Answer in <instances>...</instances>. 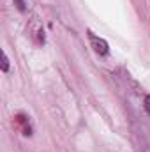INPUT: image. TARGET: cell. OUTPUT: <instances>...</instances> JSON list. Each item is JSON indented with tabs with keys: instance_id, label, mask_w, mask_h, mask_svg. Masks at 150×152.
<instances>
[{
	"instance_id": "3",
	"label": "cell",
	"mask_w": 150,
	"mask_h": 152,
	"mask_svg": "<svg viewBox=\"0 0 150 152\" xmlns=\"http://www.w3.org/2000/svg\"><path fill=\"white\" fill-rule=\"evenodd\" d=\"M143 104H145V110H147V113L150 115V94L145 97V103H143Z\"/></svg>"
},
{
	"instance_id": "2",
	"label": "cell",
	"mask_w": 150,
	"mask_h": 152,
	"mask_svg": "<svg viewBox=\"0 0 150 152\" xmlns=\"http://www.w3.org/2000/svg\"><path fill=\"white\" fill-rule=\"evenodd\" d=\"M2 71H4V73H7V71H9V58H7V55H5V53L2 55Z\"/></svg>"
},
{
	"instance_id": "4",
	"label": "cell",
	"mask_w": 150,
	"mask_h": 152,
	"mask_svg": "<svg viewBox=\"0 0 150 152\" xmlns=\"http://www.w3.org/2000/svg\"><path fill=\"white\" fill-rule=\"evenodd\" d=\"M16 5H18L20 11H25V2L23 0H16Z\"/></svg>"
},
{
	"instance_id": "1",
	"label": "cell",
	"mask_w": 150,
	"mask_h": 152,
	"mask_svg": "<svg viewBox=\"0 0 150 152\" xmlns=\"http://www.w3.org/2000/svg\"><path fill=\"white\" fill-rule=\"evenodd\" d=\"M88 37H90V44H92V48H94V51H95L97 55H108L110 46H108V42H106L104 39L94 36L92 32H88Z\"/></svg>"
}]
</instances>
